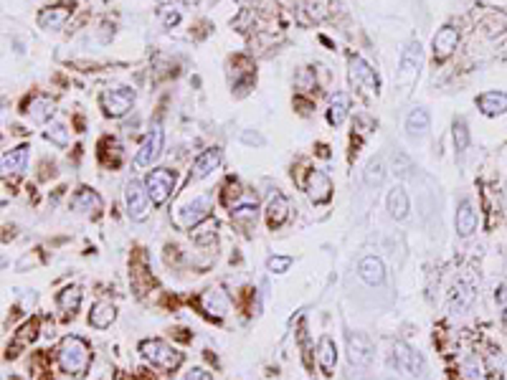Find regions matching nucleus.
<instances>
[{
    "label": "nucleus",
    "mask_w": 507,
    "mask_h": 380,
    "mask_svg": "<svg viewBox=\"0 0 507 380\" xmlns=\"http://www.w3.org/2000/svg\"><path fill=\"white\" fill-rule=\"evenodd\" d=\"M429 112L421 107H416L411 114L406 117V132L408 137H424V134L429 132Z\"/></svg>",
    "instance_id": "obj_27"
},
{
    "label": "nucleus",
    "mask_w": 507,
    "mask_h": 380,
    "mask_svg": "<svg viewBox=\"0 0 507 380\" xmlns=\"http://www.w3.org/2000/svg\"><path fill=\"white\" fill-rule=\"evenodd\" d=\"M421 69V43L411 41L401 54V63H398V84L404 86V92H408L414 86L416 77Z\"/></svg>",
    "instance_id": "obj_5"
},
{
    "label": "nucleus",
    "mask_w": 507,
    "mask_h": 380,
    "mask_svg": "<svg viewBox=\"0 0 507 380\" xmlns=\"http://www.w3.org/2000/svg\"><path fill=\"white\" fill-rule=\"evenodd\" d=\"M408 210H411V201H408V193H406L404 186H396L388 193V213H390V218H396V221H404V218L408 216Z\"/></svg>",
    "instance_id": "obj_23"
},
{
    "label": "nucleus",
    "mask_w": 507,
    "mask_h": 380,
    "mask_svg": "<svg viewBox=\"0 0 507 380\" xmlns=\"http://www.w3.org/2000/svg\"><path fill=\"white\" fill-rule=\"evenodd\" d=\"M452 137H454V148H457V152H464V150L469 148V127H467L464 119H454Z\"/></svg>",
    "instance_id": "obj_33"
},
{
    "label": "nucleus",
    "mask_w": 507,
    "mask_h": 380,
    "mask_svg": "<svg viewBox=\"0 0 507 380\" xmlns=\"http://www.w3.org/2000/svg\"><path fill=\"white\" fill-rule=\"evenodd\" d=\"M348 66H350V81L366 92H378V77L375 71L370 69V63H366L360 56H350L348 59Z\"/></svg>",
    "instance_id": "obj_10"
},
{
    "label": "nucleus",
    "mask_w": 507,
    "mask_h": 380,
    "mask_svg": "<svg viewBox=\"0 0 507 380\" xmlns=\"http://www.w3.org/2000/svg\"><path fill=\"white\" fill-rule=\"evenodd\" d=\"M383 175H386V170H383V163L375 157V160H370L366 168V186H381L383 183Z\"/></svg>",
    "instance_id": "obj_34"
},
{
    "label": "nucleus",
    "mask_w": 507,
    "mask_h": 380,
    "mask_svg": "<svg viewBox=\"0 0 507 380\" xmlns=\"http://www.w3.org/2000/svg\"><path fill=\"white\" fill-rule=\"evenodd\" d=\"M69 16H71V8H63V6H59V8H46L39 13V26L43 31H59V28H63V23L69 21Z\"/></svg>",
    "instance_id": "obj_24"
},
{
    "label": "nucleus",
    "mask_w": 507,
    "mask_h": 380,
    "mask_svg": "<svg viewBox=\"0 0 507 380\" xmlns=\"http://www.w3.org/2000/svg\"><path fill=\"white\" fill-rule=\"evenodd\" d=\"M203 218H208V198H195L193 203H188L186 208H180V226L183 228H193L203 221Z\"/></svg>",
    "instance_id": "obj_18"
},
{
    "label": "nucleus",
    "mask_w": 507,
    "mask_h": 380,
    "mask_svg": "<svg viewBox=\"0 0 507 380\" xmlns=\"http://www.w3.org/2000/svg\"><path fill=\"white\" fill-rule=\"evenodd\" d=\"M348 112H350V97H348L345 92L332 94V97H330V109H328L330 124L340 127V124L348 119Z\"/></svg>",
    "instance_id": "obj_25"
},
{
    "label": "nucleus",
    "mask_w": 507,
    "mask_h": 380,
    "mask_svg": "<svg viewBox=\"0 0 507 380\" xmlns=\"http://www.w3.org/2000/svg\"><path fill=\"white\" fill-rule=\"evenodd\" d=\"M36 334H39V322L33 319V322H26L21 330H18L16 340H13V352H8V355H16L18 348H28L33 340H36Z\"/></svg>",
    "instance_id": "obj_32"
},
{
    "label": "nucleus",
    "mask_w": 507,
    "mask_h": 380,
    "mask_svg": "<svg viewBox=\"0 0 507 380\" xmlns=\"http://www.w3.org/2000/svg\"><path fill=\"white\" fill-rule=\"evenodd\" d=\"M135 89L130 86H115L101 94V107L107 117H125L135 104Z\"/></svg>",
    "instance_id": "obj_6"
},
{
    "label": "nucleus",
    "mask_w": 507,
    "mask_h": 380,
    "mask_svg": "<svg viewBox=\"0 0 507 380\" xmlns=\"http://www.w3.org/2000/svg\"><path fill=\"white\" fill-rule=\"evenodd\" d=\"M157 16H160L165 28H172V26L180 23V10L175 8V6H160V8H157Z\"/></svg>",
    "instance_id": "obj_36"
},
{
    "label": "nucleus",
    "mask_w": 507,
    "mask_h": 380,
    "mask_svg": "<svg viewBox=\"0 0 507 380\" xmlns=\"http://www.w3.org/2000/svg\"><path fill=\"white\" fill-rule=\"evenodd\" d=\"M115 319H117V310H115L112 302H97L89 312V325L94 330H107V327H112Z\"/></svg>",
    "instance_id": "obj_21"
},
{
    "label": "nucleus",
    "mask_w": 507,
    "mask_h": 380,
    "mask_svg": "<svg viewBox=\"0 0 507 380\" xmlns=\"http://www.w3.org/2000/svg\"><path fill=\"white\" fill-rule=\"evenodd\" d=\"M289 218V201L281 193H274L266 203V223L269 228H279Z\"/></svg>",
    "instance_id": "obj_16"
},
{
    "label": "nucleus",
    "mask_w": 507,
    "mask_h": 380,
    "mask_svg": "<svg viewBox=\"0 0 507 380\" xmlns=\"http://www.w3.org/2000/svg\"><path fill=\"white\" fill-rule=\"evenodd\" d=\"M186 380H213V375L206 368H190L186 372Z\"/></svg>",
    "instance_id": "obj_40"
},
{
    "label": "nucleus",
    "mask_w": 507,
    "mask_h": 380,
    "mask_svg": "<svg viewBox=\"0 0 507 380\" xmlns=\"http://www.w3.org/2000/svg\"><path fill=\"white\" fill-rule=\"evenodd\" d=\"M310 79H312V71H310V69L299 71V77H297V86H299L302 92H310V89H312V84H307ZM312 81H315V79H312Z\"/></svg>",
    "instance_id": "obj_41"
},
{
    "label": "nucleus",
    "mask_w": 507,
    "mask_h": 380,
    "mask_svg": "<svg viewBox=\"0 0 507 380\" xmlns=\"http://www.w3.org/2000/svg\"><path fill=\"white\" fill-rule=\"evenodd\" d=\"M475 284H469V281L459 279L454 281L452 287V294H449V307H452V312H464L472 307V302H475Z\"/></svg>",
    "instance_id": "obj_14"
},
{
    "label": "nucleus",
    "mask_w": 507,
    "mask_h": 380,
    "mask_svg": "<svg viewBox=\"0 0 507 380\" xmlns=\"http://www.w3.org/2000/svg\"><path fill=\"white\" fill-rule=\"evenodd\" d=\"M241 140L246 142V145H264V137L259 132H243Z\"/></svg>",
    "instance_id": "obj_42"
},
{
    "label": "nucleus",
    "mask_w": 507,
    "mask_h": 380,
    "mask_svg": "<svg viewBox=\"0 0 507 380\" xmlns=\"http://www.w3.org/2000/svg\"><path fill=\"white\" fill-rule=\"evenodd\" d=\"M292 266V257H272L266 261V269L272 274H284Z\"/></svg>",
    "instance_id": "obj_38"
},
{
    "label": "nucleus",
    "mask_w": 507,
    "mask_h": 380,
    "mask_svg": "<svg viewBox=\"0 0 507 380\" xmlns=\"http://www.w3.org/2000/svg\"><path fill=\"white\" fill-rule=\"evenodd\" d=\"M236 3H241V6H246V3H251V0H236Z\"/></svg>",
    "instance_id": "obj_43"
},
{
    "label": "nucleus",
    "mask_w": 507,
    "mask_h": 380,
    "mask_svg": "<svg viewBox=\"0 0 507 380\" xmlns=\"http://www.w3.org/2000/svg\"><path fill=\"white\" fill-rule=\"evenodd\" d=\"M317 363L325 370V375H332L337 363V348L335 342H332V337H322L320 340V345H317Z\"/></svg>",
    "instance_id": "obj_26"
},
{
    "label": "nucleus",
    "mask_w": 507,
    "mask_h": 380,
    "mask_svg": "<svg viewBox=\"0 0 507 380\" xmlns=\"http://www.w3.org/2000/svg\"><path fill=\"white\" fill-rule=\"evenodd\" d=\"M71 208L79 210V213H92V216H97V213L101 210L99 193H94V190H89V188H81V190L71 198Z\"/></svg>",
    "instance_id": "obj_22"
},
{
    "label": "nucleus",
    "mask_w": 507,
    "mask_h": 380,
    "mask_svg": "<svg viewBox=\"0 0 507 380\" xmlns=\"http://www.w3.org/2000/svg\"><path fill=\"white\" fill-rule=\"evenodd\" d=\"M348 360L350 368H368L373 363V345L363 332L348 334Z\"/></svg>",
    "instance_id": "obj_9"
},
{
    "label": "nucleus",
    "mask_w": 507,
    "mask_h": 380,
    "mask_svg": "<svg viewBox=\"0 0 507 380\" xmlns=\"http://www.w3.org/2000/svg\"><path fill=\"white\" fill-rule=\"evenodd\" d=\"M495 302H497L499 312H502V319H505V325H507V281L497 287V292H495Z\"/></svg>",
    "instance_id": "obj_39"
},
{
    "label": "nucleus",
    "mask_w": 507,
    "mask_h": 380,
    "mask_svg": "<svg viewBox=\"0 0 507 380\" xmlns=\"http://www.w3.org/2000/svg\"><path fill=\"white\" fill-rule=\"evenodd\" d=\"M307 195H310V201L315 206H322V203H328L332 198V183H330V178L322 170H310V175H307Z\"/></svg>",
    "instance_id": "obj_12"
},
{
    "label": "nucleus",
    "mask_w": 507,
    "mask_h": 380,
    "mask_svg": "<svg viewBox=\"0 0 507 380\" xmlns=\"http://www.w3.org/2000/svg\"><path fill=\"white\" fill-rule=\"evenodd\" d=\"M393 365H396V370L406 372V375H414V378H421L424 370H426V365H424V357L419 352L408 348L406 342H393Z\"/></svg>",
    "instance_id": "obj_8"
},
{
    "label": "nucleus",
    "mask_w": 507,
    "mask_h": 380,
    "mask_svg": "<svg viewBox=\"0 0 507 380\" xmlns=\"http://www.w3.org/2000/svg\"><path fill=\"white\" fill-rule=\"evenodd\" d=\"M150 193L145 183L140 180H130L125 186V206H127V216L132 221H145L150 216Z\"/></svg>",
    "instance_id": "obj_4"
},
{
    "label": "nucleus",
    "mask_w": 507,
    "mask_h": 380,
    "mask_svg": "<svg viewBox=\"0 0 507 380\" xmlns=\"http://www.w3.org/2000/svg\"><path fill=\"white\" fill-rule=\"evenodd\" d=\"M26 165H28V148L26 145H21V148L10 150V152H6L3 155V172L6 175H18V172L26 170Z\"/></svg>",
    "instance_id": "obj_28"
},
{
    "label": "nucleus",
    "mask_w": 507,
    "mask_h": 380,
    "mask_svg": "<svg viewBox=\"0 0 507 380\" xmlns=\"http://www.w3.org/2000/svg\"><path fill=\"white\" fill-rule=\"evenodd\" d=\"M54 101L48 99V97H43V94H39V97H31V99L26 101V114L31 117L33 122H46V119H51L54 117Z\"/></svg>",
    "instance_id": "obj_20"
},
{
    "label": "nucleus",
    "mask_w": 507,
    "mask_h": 380,
    "mask_svg": "<svg viewBox=\"0 0 507 380\" xmlns=\"http://www.w3.org/2000/svg\"><path fill=\"white\" fill-rule=\"evenodd\" d=\"M358 274L366 284L378 287V284H383V279H386V266H383V261L378 257H366V259H360Z\"/></svg>",
    "instance_id": "obj_17"
},
{
    "label": "nucleus",
    "mask_w": 507,
    "mask_h": 380,
    "mask_svg": "<svg viewBox=\"0 0 507 380\" xmlns=\"http://www.w3.org/2000/svg\"><path fill=\"white\" fill-rule=\"evenodd\" d=\"M484 28H487L490 36H497V33H502L507 28V16L505 13H499V16L487 18V21H484Z\"/></svg>",
    "instance_id": "obj_37"
},
{
    "label": "nucleus",
    "mask_w": 507,
    "mask_h": 380,
    "mask_svg": "<svg viewBox=\"0 0 507 380\" xmlns=\"http://www.w3.org/2000/svg\"><path fill=\"white\" fill-rule=\"evenodd\" d=\"M231 218H234V223H239L241 228H251V226L257 223V203L236 206V208L231 210Z\"/></svg>",
    "instance_id": "obj_31"
},
{
    "label": "nucleus",
    "mask_w": 507,
    "mask_h": 380,
    "mask_svg": "<svg viewBox=\"0 0 507 380\" xmlns=\"http://www.w3.org/2000/svg\"><path fill=\"white\" fill-rule=\"evenodd\" d=\"M56 360H59L63 372H69L74 378H81L92 365V348H89L86 340H81L77 334H69V337H63L59 350H56Z\"/></svg>",
    "instance_id": "obj_1"
},
{
    "label": "nucleus",
    "mask_w": 507,
    "mask_h": 380,
    "mask_svg": "<svg viewBox=\"0 0 507 380\" xmlns=\"http://www.w3.org/2000/svg\"><path fill=\"white\" fill-rule=\"evenodd\" d=\"M201 307L206 314L221 319L223 317V312H226V299H223V294H219V292H206V294L201 297Z\"/></svg>",
    "instance_id": "obj_29"
},
{
    "label": "nucleus",
    "mask_w": 507,
    "mask_h": 380,
    "mask_svg": "<svg viewBox=\"0 0 507 380\" xmlns=\"http://www.w3.org/2000/svg\"><path fill=\"white\" fill-rule=\"evenodd\" d=\"M457 46H459V31H457L454 26L439 28L434 41H431V48H434V59H437V61L449 59V56L457 51Z\"/></svg>",
    "instance_id": "obj_11"
},
{
    "label": "nucleus",
    "mask_w": 507,
    "mask_h": 380,
    "mask_svg": "<svg viewBox=\"0 0 507 380\" xmlns=\"http://www.w3.org/2000/svg\"><path fill=\"white\" fill-rule=\"evenodd\" d=\"M454 226H457V233H459L461 239H469L477 231V210L469 201L459 203L457 216H454Z\"/></svg>",
    "instance_id": "obj_15"
},
{
    "label": "nucleus",
    "mask_w": 507,
    "mask_h": 380,
    "mask_svg": "<svg viewBox=\"0 0 507 380\" xmlns=\"http://www.w3.org/2000/svg\"><path fill=\"white\" fill-rule=\"evenodd\" d=\"M175 183H178V175H175V170H168V168H157L145 178V188H148L155 206H163L170 198L172 190H175Z\"/></svg>",
    "instance_id": "obj_3"
},
{
    "label": "nucleus",
    "mask_w": 507,
    "mask_h": 380,
    "mask_svg": "<svg viewBox=\"0 0 507 380\" xmlns=\"http://www.w3.org/2000/svg\"><path fill=\"white\" fill-rule=\"evenodd\" d=\"M46 140L59 145V148H66V145H69V130H66L63 124H51L46 130Z\"/></svg>",
    "instance_id": "obj_35"
},
{
    "label": "nucleus",
    "mask_w": 507,
    "mask_h": 380,
    "mask_svg": "<svg viewBox=\"0 0 507 380\" xmlns=\"http://www.w3.org/2000/svg\"><path fill=\"white\" fill-rule=\"evenodd\" d=\"M56 304H59V310L63 314H74L79 310V304H81V289L79 287H66L61 294L56 297Z\"/></svg>",
    "instance_id": "obj_30"
},
{
    "label": "nucleus",
    "mask_w": 507,
    "mask_h": 380,
    "mask_svg": "<svg viewBox=\"0 0 507 380\" xmlns=\"http://www.w3.org/2000/svg\"><path fill=\"white\" fill-rule=\"evenodd\" d=\"M163 140H165V132L160 124H152L150 127V132L145 134V140L140 142V150H137V155H135V165L137 168H150V165L155 163L160 152H163Z\"/></svg>",
    "instance_id": "obj_7"
},
{
    "label": "nucleus",
    "mask_w": 507,
    "mask_h": 380,
    "mask_svg": "<svg viewBox=\"0 0 507 380\" xmlns=\"http://www.w3.org/2000/svg\"><path fill=\"white\" fill-rule=\"evenodd\" d=\"M221 165V150L219 148H211L206 150V152H201V155L195 157L193 163V170H190V180H203L208 178L216 168Z\"/></svg>",
    "instance_id": "obj_13"
},
{
    "label": "nucleus",
    "mask_w": 507,
    "mask_h": 380,
    "mask_svg": "<svg viewBox=\"0 0 507 380\" xmlns=\"http://www.w3.org/2000/svg\"><path fill=\"white\" fill-rule=\"evenodd\" d=\"M479 112L487 117H499L507 112V92H484L477 99Z\"/></svg>",
    "instance_id": "obj_19"
},
{
    "label": "nucleus",
    "mask_w": 507,
    "mask_h": 380,
    "mask_svg": "<svg viewBox=\"0 0 507 380\" xmlns=\"http://www.w3.org/2000/svg\"><path fill=\"white\" fill-rule=\"evenodd\" d=\"M140 352L152 368H160L165 372L178 370L180 365H183V352H178V350L170 348L163 340H142Z\"/></svg>",
    "instance_id": "obj_2"
}]
</instances>
